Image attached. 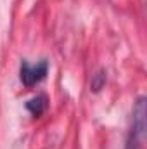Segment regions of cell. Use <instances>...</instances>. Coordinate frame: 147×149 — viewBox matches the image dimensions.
Returning <instances> with one entry per match:
<instances>
[{"mask_svg":"<svg viewBox=\"0 0 147 149\" xmlns=\"http://www.w3.org/2000/svg\"><path fill=\"white\" fill-rule=\"evenodd\" d=\"M146 114H147V108H146V97L140 95L135 104H133V113H132V125H130V132L126 137V146L125 149H140L144 137H146Z\"/></svg>","mask_w":147,"mask_h":149,"instance_id":"1","label":"cell"},{"mask_svg":"<svg viewBox=\"0 0 147 149\" xmlns=\"http://www.w3.org/2000/svg\"><path fill=\"white\" fill-rule=\"evenodd\" d=\"M49 71V63L45 59L38 61L35 64L28 63V61H23L21 63V68H19V78H21V83L24 87H33L40 83Z\"/></svg>","mask_w":147,"mask_h":149,"instance_id":"2","label":"cell"},{"mask_svg":"<svg viewBox=\"0 0 147 149\" xmlns=\"http://www.w3.org/2000/svg\"><path fill=\"white\" fill-rule=\"evenodd\" d=\"M47 106H49V99H47L45 94H38V95L31 97L26 102V109L31 113L33 116H42L45 113V109H47Z\"/></svg>","mask_w":147,"mask_h":149,"instance_id":"3","label":"cell"},{"mask_svg":"<svg viewBox=\"0 0 147 149\" xmlns=\"http://www.w3.org/2000/svg\"><path fill=\"white\" fill-rule=\"evenodd\" d=\"M104 83H106V74L101 71V73H97L95 76H94V81H92V85H90V87H92V90H94V92H97V90H101V88H102V85H104Z\"/></svg>","mask_w":147,"mask_h":149,"instance_id":"4","label":"cell"}]
</instances>
